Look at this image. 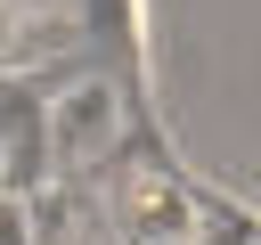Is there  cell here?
I'll return each instance as SVG.
<instances>
[{
  "instance_id": "6da1fadb",
  "label": "cell",
  "mask_w": 261,
  "mask_h": 245,
  "mask_svg": "<svg viewBox=\"0 0 261 245\" xmlns=\"http://www.w3.org/2000/svg\"><path fill=\"white\" fill-rule=\"evenodd\" d=\"M98 122H114V114H106V90H73V98L57 106V155H82V147L98 139Z\"/></svg>"
},
{
  "instance_id": "7a4b0ae2",
  "label": "cell",
  "mask_w": 261,
  "mask_h": 245,
  "mask_svg": "<svg viewBox=\"0 0 261 245\" xmlns=\"http://www.w3.org/2000/svg\"><path fill=\"white\" fill-rule=\"evenodd\" d=\"M0 245H24V204L0 188Z\"/></svg>"
}]
</instances>
